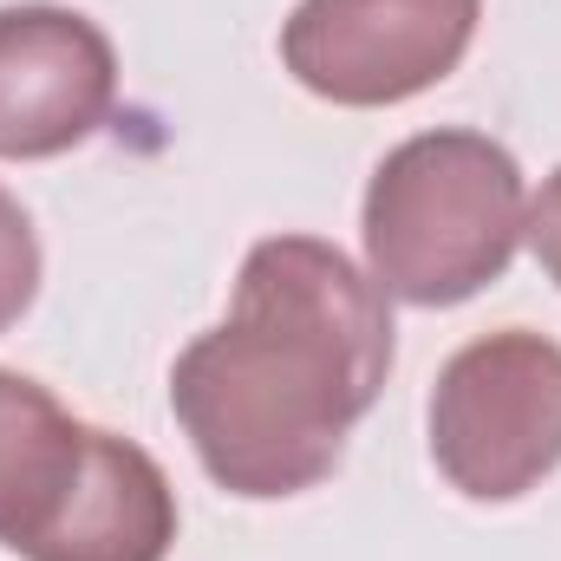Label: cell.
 <instances>
[{"instance_id":"6da1fadb","label":"cell","mask_w":561,"mask_h":561,"mask_svg":"<svg viewBox=\"0 0 561 561\" xmlns=\"http://www.w3.org/2000/svg\"><path fill=\"white\" fill-rule=\"evenodd\" d=\"M392 373L386 287L320 236L242 255L229 313L170 366V412L209 483L280 503L327 483Z\"/></svg>"},{"instance_id":"7a4b0ae2","label":"cell","mask_w":561,"mask_h":561,"mask_svg":"<svg viewBox=\"0 0 561 561\" xmlns=\"http://www.w3.org/2000/svg\"><path fill=\"white\" fill-rule=\"evenodd\" d=\"M0 549L163 561L176 549V490L144 444L72 419L39 379L0 366Z\"/></svg>"},{"instance_id":"3957f363","label":"cell","mask_w":561,"mask_h":561,"mask_svg":"<svg viewBox=\"0 0 561 561\" xmlns=\"http://www.w3.org/2000/svg\"><path fill=\"white\" fill-rule=\"evenodd\" d=\"M366 275L405 307H463L510 275L529 236V183L490 131H419L392 144L359 203Z\"/></svg>"},{"instance_id":"277c9868","label":"cell","mask_w":561,"mask_h":561,"mask_svg":"<svg viewBox=\"0 0 561 561\" xmlns=\"http://www.w3.org/2000/svg\"><path fill=\"white\" fill-rule=\"evenodd\" d=\"M431 463L470 503H516L561 470V346L496 327L457 346L424 405Z\"/></svg>"},{"instance_id":"5b68a950","label":"cell","mask_w":561,"mask_h":561,"mask_svg":"<svg viewBox=\"0 0 561 561\" xmlns=\"http://www.w3.org/2000/svg\"><path fill=\"white\" fill-rule=\"evenodd\" d=\"M477 20L483 0H300L280 20V66L327 105L379 112L444 85Z\"/></svg>"},{"instance_id":"8992f818","label":"cell","mask_w":561,"mask_h":561,"mask_svg":"<svg viewBox=\"0 0 561 561\" xmlns=\"http://www.w3.org/2000/svg\"><path fill=\"white\" fill-rule=\"evenodd\" d=\"M118 105L112 33L59 0L0 7V163L66 157Z\"/></svg>"},{"instance_id":"52a82bcc","label":"cell","mask_w":561,"mask_h":561,"mask_svg":"<svg viewBox=\"0 0 561 561\" xmlns=\"http://www.w3.org/2000/svg\"><path fill=\"white\" fill-rule=\"evenodd\" d=\"M33 294H39V236L20 196L0 190V333L33 307Z\"/></svg>"},{"instance_id":"ba28073f","label":"cell","mask_w":561,"mask_h":561,"mask_svg":"<svg viewBox=\"0 0 561 561\" xmlns=\"http://www.w3.org/2000/svg\"><path fill=\"white\" fill-rule=\"evenodd\" d=\"M523 242L536 249L542 275L561 287V163H556V176L542 183V196L529 203V236H523Z\"/></svg>"}]
</instances>
